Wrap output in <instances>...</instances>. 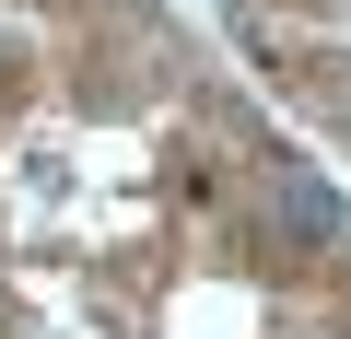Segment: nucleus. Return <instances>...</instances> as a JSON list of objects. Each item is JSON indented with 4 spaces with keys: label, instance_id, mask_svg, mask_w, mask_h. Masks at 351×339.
Masks as SVG:
<instances>
[{
    "label": "nucleus",
    "instance_id": "obj_1",
    "mask_svg": "<svg viewBox=\"0 0 351 339\" xmlns=\"http://www.w3.org/2000/svg\"><path fill=\"white\" fill-rule=\"evenodd\" d=\"M339 223H351V211H339V188H328V176H281V234L339 246Z\"/></svg>",
    "mask_w": 351,
    "mask_h": 339
}]
</instances>
